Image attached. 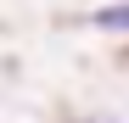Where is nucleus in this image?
Wrapping results in <instances>:
<instances>
[{"instance_id": "obj_1", "label": "nucleus", "mask_w": 129, "mask_h": 123, "mask_svg": "<svg viewBox=\"0 0 129 123\" xmlns=\"http://www.w3.org/2000/svg\"><path fill=\"white\" fill-rule=\"evenodd\" d=\"M90 23L107 34H129V6H101V11H90Z\"/></svg>"}]
</instances>
